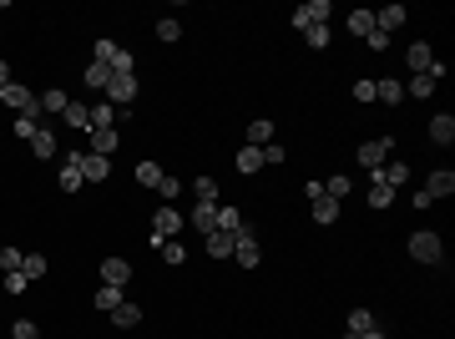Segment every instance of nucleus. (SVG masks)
<instances>
[{"label": "nucleus", "instance_id": "1", "mask_svg": "<svg viewBox=\"0 0 455 339\" xmlns=\"http://www.w3.org/2000/svg\"><path fill=\"white\" fill-rule=\"evenodd\" d=\"M183 223H188V218H183L178 208H167V203H162V208L152 213V248H162L167 238H178V228H183Z\"/></svg>", "mask_w": 455, "mask_h": 339}, {"label": "nucleus", "instance_id": "2", "mask_svg": "<svg viewBox=\"0 0 455 339\" xmlns=\"http://www.w3.org/2000/svg\"><path fill=\"white\" fill-rule=\"evenodd\" d=\"M233 258H238L243 268H258V263H263V248H258V233L248 228V223H243V228H238V238H233Z\"/></svg>", "mask_w": 455, "mask_h": 339}, {"label": "nucleus", "instance_id": "3", "mask_svg": "<svg viewBox=\"0 0 455 339\" xmlns=\"http://www.w3.org/2000/svg\"><path fill=\"white\" fill-rule=\"evenodd\" d=\"M96 61L111 66V76H127L132 71V51H122L117 41H96Z\"/></svg>", "mask_w": 455, "mask_h": 339}, {"label": "nucleus", "instance_id": "4", "mask_svg": "<svg viewBox=\"0 0 455 339\" xmlns=\"http://www.w3.org/2000/svg\"><path fill=\"white\" fill-rule=\"evenodd\" d=\"M440 233H430V228H420V233H410V258H420V263H435L440 258Z\"/></svg>", "mask_w": 455, "mask_h": 339}, {"label": "nucleus", "instance_id": "5", "mask_svg": "<svg viewBox=\"0 0 455 339\" xmlns=\"http://www.w3.org/2000/svg\"><path fill=\"white\" fill-rule=\"evenodd\" d=\"M299 31H309V26H329V0H304V6L289 16Z\"/></svg>", "mask_w": 455, "mask_h": 339}, {"label": "nucleus", "instance_id": "6", "mask_svg": "<svg viewBox=\"0 0 455 339\" xmlns=\"http://www.w3.org/2000/svg\"><path fill=\"white\" fill-rule=\"evenodd\" d=\"M384 162H389V137H369L359 147V167H364V173H379Z\"/></svg>", "mask_w": 455, "mask_h": 339}, {"label": "nucleus", "instance_id": "7", "mask_svg": "<svg viewBox=\"0 0 455 339\" xmlns=\"http://www.w3.org/2000/svg\"><path fill=\"white\" fill-rule=\"evenodd\" d=\"M76 167H81V183H101L111 173V157H96V152H71Z\"/></svg>", "mask_w": 455, "mask_h": 339}, {"label": "nucleus", "instance_id": "8", "mask_svg": "<svg viewBox=\"0 0 455 339\" xmlns=\"http://www.w3.org/2000/svg\"><path fill=\"white\" fill-rule=\"evenodd\" d=\"M304 193H309V203H314V218H319V223H334V218H339V203L324 193V183H309Z\"/></svg>", "mask_w": 455, "mask_h": 339}, {"label": "nucleus", "instance_id": "9", "mask_svg": "<svg viewBox=\"0 0 455 339\" xmlns=\"http://www.w3.org/2000/svg\"><path fill=\"white\" fill-rule=\"evenodd\" d=\"M132 96H137V76H132V71H127V76H111V81H106V101H111V106H127Z\"/></svg>", "mask_w": 455, "mask_h": 339}, {"label": "nucleus", "instance_id": "10", "mask_svg": "<svg viewBox=\"0 0 455 339\" xmlns=\"http://www.w3.org/2000/svg\"><path fill=\"white\" fill-rule=\"evenodd\" d=\"M127 278H132V263H127V258H101V284L127 289Z\"/></svg>", "mask_w": 455, "mask_h": 339}, {"label": "nucleus", "instance_id": "11", "mask_svg": "<svg viewBox=\"0 0 455 339\" xmlns=\"http://www.w3.org/2000/svg\"><path fill=\"white\" fill-rule=\"evenodd\" d=\"M405 66H410L415 76H430V66H435V51H430L425 41H415V46L405 51Z\"/></svg>", "mask_w": 455, "mask_h": 339}, {"label": "nucleus", "instance_id": "12", "mask_svg": "<svg viewBox=\"0 0 455 339\" xmlns=\"http://www.w3.org/2000/svg\"><path fill=\"white\" fill-rule=\"evenodd\" d=\"M188 223H193V228H198V233L208 238V233L218 228V203H198V208L188 213Z\"/></svg>", "mask_w": 455, "mask_h": 339}, {"label": "nucleus", "instance_id": "13", "mask_svg": "<svg viewBox=\"0 0 455 339\" xmlns=\"http://www.w3.org/2000/svg\"><path fill=\"white\" fill-rule=\"evenodd\" d=\"M117 142H122V132H117V127H101V132H91V147H86V152L111 157V152H117Z\"/></svg>", "mask_w": 455, "mask_h": 339}, {"label": "nucleus", "instance_id": "14", "mask_svg": "<svg viewBox=\"0 0 455 339\" xmlns=\"http://www.w3.org/2000/svg\"><path fill=\"white\" fill-rule=\"evenodd\" d=\"M455 193V173H445V167H440V173H430V183H425V198L435 203V198H450Z\"/></svg>", "mask_w": 455, "mask_h": 339}, {"label": "nucleus", "instance_id": "15", "mask_svg": "<svg viewBox=\"0 0 455 339\" xmlns=\"http://www.w3.org/2000/svg\"><path fill=\"white\" fill-rule=\"evenodd\" d=\"M268 142H273V122H268V117L248 122V132H243V147H268Z\"/></svg>", "mask_w": 455, "mask_h": 339}, {"label": "nucleus", "instance_id": "16", "mask_svg": "<svg viewBox=\"0 0 455 339\" xmlns=\"http://www.w3.org/2000/svg\"><path fill=\"white\" fill-rule=\"evenodd\" d=\"M374 26L389 36V31H400L405 26V6H384V11H374Z\"/></svg>", "mask_w": 455, "mask_h": 339}, {"label": "nucleus", "instance_id": "17", "mask_svg": "<svg viewBox=\"0 0 455 339\" xmlns=\"http://www.w3.org/2000/svg\"><path fill=\"white\" fill-rule=\"evenodd\" d=\"M374 101H389V106H400V101H405V86L394 81V76H384V81H374Z\"/></svg>", "mask_w": 455, "mask_h": 339}, {"label": "nucleus", "instance_id": "18", "mask_svg": "<svg viewBox=\"0 0 455 339\" xmlns=\"http://www.w3.org/2000/svg\"><path fill=\"white\" fill-rule=\"evenodd\" d=\"M111 324H117V329H137V324H142V309H137V304H127V299H122V304H117V309H111Z\"/></svg>", "mask_w": 455, "mask_h": 339}, {"label": "nucleus", "instance_id": "19", "mask_svg": "<svg viewBox=\"0 0 455 339\" xmlns=\"http://www.w3.org/2000/svg\"><path fill=\"white\" fill-rule=\"evenodd\" d=\"M430 142H440V147H450V142H455V117H450V111L430 122Z\"/></svg>", "mask_w": 455, "mask_h": 339}, {"label": "nucleus", "instance_id": "20", "mask_svg": "<svg viewBox=\"0 0 455 339\" xmlns=\"http://www.w3.org/2000/svg\"><path fill=\"white\" fill-rule=\"evenodd\" d=\"M61 117H66L76 132H91V106H81V101H66V111H61Z\"/></svg>", "mask_w": 455, "mask_h": 339}, {"label": "nucleus", "instance_id": "21", "mask_svg": "<svg viewBox=\"0 0 455 339\" xmlns=\"http://www.w3.org/2000/svg\"><path fill=\"white\" fill-rule=\"evenodd\" d=\"M233 238H238V233H218V228H213L203 243H208V253H213V258H228V253H233Z\"/></svg>", "mask_w": 455, "mask_h": 339}, {"label": "nucleus", "instance_id": "22", "mask_svg": "<svg viewBox=\"0 0 455 339\" xmlns=\"http://www.w3.org/2000/svg\"><path fill=\"white\" fill-rule=\"evenodd\" d=\"M238 228H243V213L228 208V203H218V233H238Z\"/></svg>", "mask_w": 455, "mask_h": 339}, {"label": "nucleus", "instance_id": "23", "mask_svg": "<svg viewBox=\"0 0 455 339\" xmlns=\"http://www.w3.org/2000/svg\"><path fill=\"white\" fill-rule=\"evenodd\" d=\"M101 127H117V106H111V101L91 106V132H101Z\"/></svg>", "mask_w": 455, "mask_h": 339}, {"label": "nucleus", "instance_id": "24", "mask_svg": "<svg viewBox=\"0 0 455 339\" xmlns=\"http://www.w3.org/2000/svg\"><path fill=\"white\" fill-rule=\"evenodd\" d=\"M31 152H36L41 162H46V157H56V137H51L46 127H36V137H31Z\"/></svg>", "mask_w": 455, "mask_h": 339}, {"label": "nucleus", "instance_id": "25", "mask_svg": "<svg viewBox=\"0 0 455 339\" xmlns=\"http://www.w3.org/2000/svg\"><path fill=\"white\" fill-rule=\"evenodd\" d=\"M263 167V147H238V173H258Z\"/></svg>", "mask_w": 455, "mask_h": 339}, {"label": "nucleus", "instance_id": "26", "mask_svg": "<svg viewBox=\"0 0 455 339\" xmlns=\"http://www.w3.org/2000/svg\"><path fill=\"white\" fill-rule=\"evenodd\" d=\"M81 188V167H76V157H66L61 162V193H76Z\"/></svg>", "mask_w": 455, "mask_h": 339}, {"label": "nucleus", "instance_id": "27", "mask_svg": "<svg viewBox=\"0 0 455 339\" xmlns=\"http://www.w3.org/2000/svg\"><path fill=\"white\" fill-rule=\"evenodd\" d=\"M369 31H374V11H364V6H359V11L349 16V36H369Z\"/></svg>", "mask_w": 455, "mask_h": 339}, {"label": "nucleus", "instance_id": "28", "mask_svg": "<svg viewBox=\"0 0 455 339\" xmlns=\"http://www.w3.org/2000/svg\"><path fill=\"white\" fill-rule=\"evenodd\" d=\"M162 178H167V173H162L157 162H142V167H137V183H142V188H162Z\"/></svg>", "mask_w": 455, "mask_h": 339}, {"label": "nucleus", "instance_id": "29", "mask_svg": "<svg viewBox=\"0 0 455 339\" xmlns=\"http://www.w3.org/2000/svg\"><path fill=\"white\" fill-rule=\"evenodd\" d=\"M106 81H111V66H101V61H91V66H86V86H96V91H106Z\"/></svg>", "mask_w": 455, "mask_h": 339}, {"label": "nucleus", "instance_id": "30", "mask_svg": "<svg viewBox=\"0 0 455 339\" xmlns=\"http://www.w3.org/2000/svg\"><path fill=\"white\" fill-rule=\"evenodd\" d=\"M389 203H394V188H384V183L369 178V208H389Z\"/></svg>", "mask_w": 455, "mask_h": 339}, {"label": "nucleus", "instance_id": "31", "mask_svg": "<svg viewBox=\"0 0 455 339\" xmlns=\"http://www.w3.org/2000/svg\"><path fill=\"white\" fill-rule=\"evenodd\" d=\"M178 36H183V21L178 16H162L157 21V41H178Z\"/></svg>", "mask_w": 455, "mask_h": 339}, {"label": "nucleus", "instance_id": "32", "mask_svg": "<svg viewBox=\"0 0 455 339\" xmlns=\"http://www.w3.org/2000/svg\"><path fill=\"white\" fill-rule=\"evenodd\" d=\"M21 263H26L21 248H6V243H0V268H6V273H21Z\"/></svg>", "mask_w": 455, "mask_h": 339}, {"label": "nucleus", "instance_id": "33", "mask_svg": "<svg viewBox=\"0 0 455 339\" xmlns=\"http://www.w3.org/2000/svg\"><path fill=\"white\" fill-rule=\"evenodd\" d=\"M117 304H122V289H111V284H101V289H96V309H106V314H111Z\"/></svg>", "mask_w": 455, "mask_h": 339}, {"label": "nucleus", "instance_id": "34", "mask_svg": "<svg viewBox=\"0 0 455 339\" xmlns=\"http://www.w3.org/2000/svg\"><path fill=\"white\" fill-rule=\"evenodd\" d=\"M369 329H374V314L369 309H354L349 314V334H369Z\"/></svg>", "mask_w": 455, "mask_h": 339}, {"label": "nucleus", "instance_id": "35", "mask_svg": "<svg viewBox=\"0 0 455 339\" xmlns=\"http://www.w3.org/2000/svg\"><path fill=\"white\" fill-rule=\"evenodd\" d=\"M162 263H188V248H183L178 238H167V243H162Z\"/></svg>", "mask_w": 455, "mask_h": 339}, {"label": "nucleus", "instance_id": "36", "mask_svg": "<svg viewBox=\"0 0 455 339\" xmlns=\"http://www.w3.org/2000/svg\"><path fill=\"white\" fill-rule=\"evenodd\" d=\"M66 101H71L66 91H46L41 96V111H66Z\"/></svg>", "mask_w": 455, "mask_h": 339}, {"label": "nucleus", "instance_id": "37", "mask_svg": "<svg viewBox=\"0 0 455 339\" xmlns=\"http://www.w3.org/2000/svg\"><path fill=\"white\" fill-rule=\"evenodd\" d=\"M304 41H309L314 51H324V46H329V26H309V31H304Z\"/></svg>", "mask_w": 455, "mask_h": 339}, {"label": "nucleus", "instance_id": "38", "mask_svg": "<svg viewBox=\"0 0 455 339\" xmlns=\"http://www.w3.org/2000/svg\"><path fill=\"white\" fill-rule=\"evenodd\" d=\"M193 188H198V203H218V183L213 178H198Z\"/></svg>", "mask_w": 455, "mask_h": 339}, {"label": "nucleus", "instance_id": "39", "mask_svg": "<svg viewBox=\"0 0 455 339\" xmlns=\"http://www.w3.org/2000/svg\"><path fill=\"white\" fill-rule=\"evenodd\" d=\"M21 273H26V278H41V273H46V258H41V253H26Z\"/></svg>", "mask_w": 455, "mask_h": 339}, {"label": "nucleus", "instance_id": "40", "mask_svg": "<svg viewBox=\"0 0 455 339\" xmlns=\"http://www.w3.org/2000/svg\"><path fill=\"white\" fill-rule=\"evenodd\" d=\"M11 339H41V329H36L31 319H16V329H11Z\"/></svg>", "mask_w": 455, "mask_h": 339}, {"label": "nucleus", "instance_id": "41", "mask_svg": "<svg viewBox=\"0 0 455 339\" xmlns=\"http://www.w3.org/2000/svg\"><path fill=\"white\" fill-rule=\"evenodd\" d=\"M430 91H435V76H415L410 81V96H430Z\"/></svg>", "mask_w": 455, "mask_h": 339}, {"label": "nucleus", "instance_id": "42", "mask_svg": "<svg viewBox=\"0 0 455 339\" xmlns=\"http://www.w3.org/2000/svg\"><path fill=\"white\" fill-rule=\"evenodd\" d=\"M36 127H41L36 117H16V137H26V142H31V137H36Z\"/></svg>", "mask_w": 455, "mask_h": 339}, {"label": "nucleus", "instance_id": "43", "mask_svg": "<svg viewBox=\"0 0 455 339\" xmlns=\"http://www.w3.org/2000/svg\"><path fill=\"white\" fill-rule=\"evenodd\" d=\"M26 284H31L26 273H6V294H26Z\"/></svg>", "mask_w": 455, "mask_h": 339}, {"label": "nucleus", "instance_id": "44", "mask_svg": "<svg viewBox=\"0 0 455 339\" xmlns=\"http://www.w3.org/2000/svg\"><path fill=\"white\" fill-rule=\"evenodd\" d=\"M354 96H359V101H374V81H369V76H364V81H354Z\"/></svg>", "mask_w": 455, "mask_h": 339}, {"label": "nucleus", "instance_id": "45", "mask_svg": "<svg viewBox=\"0 0 455 339\" xmlns=\"http://www.w3.org/2000/svg\"><path fill=\"white\" fill-rule=\"evenodd\" d=\"M178 188H183L178 178H162V188H157V193H162V203H167V198H178Z\"/></svg>", "mask_w": 455, "mask_h": 339}, {"label": "nucleus", "instance_id": "46", "mask_svg": "<svg viewBox=\"0 0 455 339\" xmlns=\"http://www.w3.org/2000/svg\"><path fill=\"white\" fill-rule=\"evenodd\" d=\"M364 41H369V46H374V51H384V46H389V36H384V31H379V26H374V31H369V36H364Z\"/></svg>", "mask_w": 455, "mask_h": 339}, {"label": "nucleus", "instance_id": "47", "mask_svg": "<svg viewBox=\"0 0 455 339\" xmlns=\"http://www.w3.org/2000/svg\"><path fill=\"white\" fill-rule=\"evenodd\" d=\"M268 162H283V147H278V142H268V147H263V167H268Z\"/></svg>", "mask_w": 455, "mask_h": 339}, {"label": "nucleus", "instance_id": "48", "mask_svg": "<svg viewBox=\"0 0 455 339\" xmlns=\"http://www.w3.org/2000/svg\"><path fill=\"white\" fill-rule=\"evenodd\" d=\"M6 86H11V66H6V61H0V91H6Z\"/></svg>", "mask_w": 455, "mask_h": 339}, {"label": "nucleus", "instance_id": "49", "mask_svg": "<svg viewBox=\"0 0 455 339\" xmlns=\"http://www.w3.org/2000/svg\"><path fill=\"white\" fill-rule=\"evenodd\" d=\"M359 339H384V334H379V329H369V334H359Z\"/></svg>", "mask_w": 455, "mask_h": 339}]
</instances>
